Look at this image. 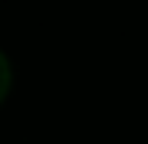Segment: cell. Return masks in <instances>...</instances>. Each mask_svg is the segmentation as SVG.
<instances>
[{"instance_id": "obj_1", "label": "cell", "mask_w": 148, "mask_h": 144, "mask_svg": "<svg viewBox=\"0 0 148 144\" xmlns=\"http://www.w3.org/2000/svg\"><path fill=\"white\" fill-rule=\"evenodd\" d=\"M7 89H10V66H7V59H3V53H0V101H3V95H7Z\"/></svg>"}]
</instances>
